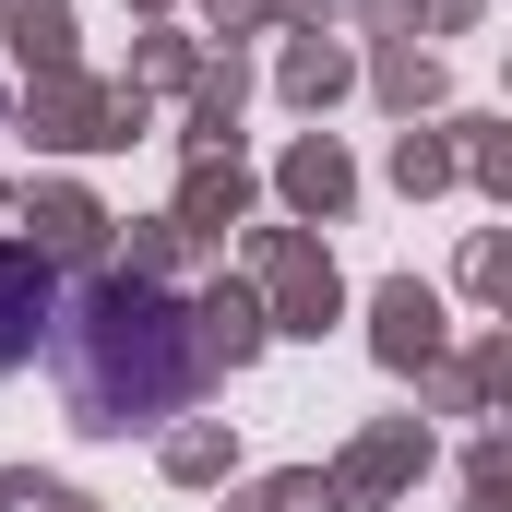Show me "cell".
Listing matches in <instances>:
<instances>
[{"label": "cell", "instance_id": "2", "mask_svg": "<svg viewBox=\"0 0 512 512\" xmlns=\"http://www.w3.org/2000/svg\"><path fill=\"white\" fill-rule=\"evenodd\" d=\"M48 322H60V262L0 239V370H24L48 346Z\"/></svg>", "mask_w": 512, "mask_h": 512}, {"label": "cell", "instance_id": "1", "mask_svg": "<svg viewBox=\"0 0 512 512\" xmlns=\"http://www.w3.org/2000/svg\"><path fill=\"white\" fill-rule=\"evenodd\" d=\"M60 310H72V322H48V346H60V382H72V417H84V429H155L167 405L203 393V322H191L167 286L96 274V286H72Z\"/></svg>", "mask_w": 512, "mask_h": 512}]
</instances>
